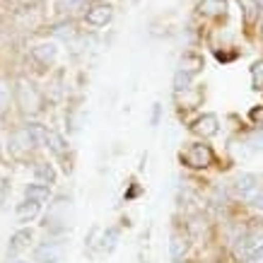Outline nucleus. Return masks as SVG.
Returning <instances> with one entry per match:
<instances>
[{
	"mask_svg": "<svg viewBox=\"0 0 263 263\" xmlns=\"http://www.w3.org/2000/svg\"><path fill=\"white\" fill-rule=\"evenodd\" d=\"M227 10H230V3L227 0H198L196 3V15L200 20H208V22H220L227 17Z\"/></svg>",
	"mask_w": 263,
	"mask_h": 263,
	"instance_id": "0eeeda50",
	"label": "nucleus"
},
{
	"mask_svg": "<svg viewBox=\"0 0 263 263\" xmlns=\"http://www.w3.org/2000/svg\"><path fill=\"white\" fill-rule=\"evenodd\" d=\"M44 104H46V97H44V92L29 78H17L15 80V106L20 109L22 116H27V119L39 116L44 111Z\"/></svg>",
	"mask_w": 263,
	"mask_h": 263,
	"instance_id": "f257e3e1",
	"label": "nucleus"
},
{
	"mask_svg": "<svg viewBox=\"0 0 263 263\" xmlns=\"http://www.w3.org/2000/svg\"><path fill=\"white\" fill-rule=\"evenodd\" d=\"M68 208H70V200H65L63 196H61V198H56L51 205H48V213H46V227H48V232L61 234V232L68 230Z\"/></svg>",
	"mask_w": 263,
	"mask_h": 263,
	"instance_id": "39448f33",
	"label": "nucleus"
},
{
	"mask_svg": "<svg viewBox=\"0 0 263 263\" xmlns=\"http://www.w3.org/2000/svg\"><path fill=\"white\" fill-rule=\"evenodd\" d=\"M160 111H162V106L160 104H155V106H152V119H150L152 126H157V123H160Z\"/></svg>",
	"mask_w": 263,
	"mask_h": 263,
	"instance_id": "a878e982",
	"label": "nucleus"
},
{
	"mask_svg": "<svg viewBox=\"0 0 263 263\" xmlns=\"http://www.w3.org/2000/svg\"><path fill=\"white\" fill-rule=\"evenodd\" d=\"M41 210V203H34V200H24L17 205V222H32L34 217L39 215Z\"/></svg>",
	"mask_w": 263,
	"mask_h": 263,
	"instance_id": "f3484780",
	"label": "nucleus"
},
{
	"mask_svg": "<svg viewBox=\"0 0 263 263\" xmlns=\"http://www.w3.org/2000/svg\"><path fill=\"white\" fill-rule=\"evenodd\" d=\"M48 150L53 152L58 160H65V155H68V143H65V138L58 136V133H51V140H48Z\"/></svg>",
	"mask_w": 263,
	"mask_h": 263,
	"instance_id": "412c9836",
	"label": "nucleus"
},
{
	"mask_svg": "<svg viewBox=\"0 0 263 263\" xmlns=\"http://www.w3.org/2000/svg\"><path fill=\"white\" fill-rule=\"evenodd\" d=\"M39 3L41 0H17V5H20L22 10H32V8H36Z\"/></svg>",
	"mask_w": 263,
	"mask_h": 263,
	"instance_id": "393cba45",
	"label": "nucleus"
},
{
	"mask_svg": "<svg viewBox=\"0 0 263 263\" xmlns=\"http://www.w3.org/2000/svg\"><path fill=\"white\" fill-rule=\"evenodd\" d=\"M48 32H51V36H56V39L61 41H75L78 36H80V29H78V24H75V20H56V22L48 27Z\"/></svg>",
	"mask_w": 263,
	"mask_h": 263,
	"instance_id": "ddd939ff",
	"label": "nucleus"
},
{
	"mask_svg": "<svg viewBox=\"0 0 263 263\" xmlns=\"http://www.w3.org/2000/svg\"><path fill=\"white\" fill-rule=\"evenodd\" d=\"M191 130L200 140H208V138H215L220 133V119H217L215 114H200L198 119L193 121Z\"/></svg>",
	"mask_w": 263,
	"mask_h": 263,
	"instance_id": "9d476101",
	"label": "nucleus"
},
{
	"mask_svg": "<svg viewBox=\"0 0 263 263\" xmlns=\"http://www.w3.org/2000/svg\"><path fill=\"white\" fill-rule=\"evenodd\" d=\"M8 147H10V155L15 157V160H27L34 150H36V145H34L32 136H29V130L27 126H17L8 138Z\"/></svg>",
	"mask_w": 263,
	"mask_h": 263,
	"instance_id": "20e7f679",
	"label": "nucleus"
},
{
	"mask_svg": "<svg viewBox=\"0 0 263 263\" xmlns=\"http://www.w3.org/2000/svg\"><path fill=\"white\" fill-rule=\"evenodd\" d=\"M174 263H186V261H183V258H181V261H174Z\"/></svg>",
	"mask_w": 263,
	"mask_h": 263,
	"instance_id": "cd10ccee",
	"label": "nucleus"
},
{
	"mask_svg": "<svg viewBox=\"0 0 263 263\" xmlns=\"http://www.w3.org/2000/svg\"><path fill=\"white\" fill-rule=\"evenodd\" d=\"M63 241L61 239H46L34 249V261L36 263H61L63 261Z\"/></svg>",
	"mask_w": 263,
	"mask_h": 263,
	"instance_id": "1a4fd4ad",
	"label": "nucleus"
},
{
	"mask_svg": "<svg viewBox=\"0 0 263 263\" xmlns=\"http://www.w3.org/2000/svg\"><path fill=\"white\" fill-rule=\"evenodd\" d=\"M239 3V12H241V22L247 27V32H254L258 20L263 12V3L261 0H237Z\"/></svg>",
	"mask_w": 263,
	"mask_h": 263,
	"instance_id": "9b49d317",
	"label": "nucleus"
},
{
	"mask_svg": "<svg viewBox=\"0 0 263 263\" xmlns=\"http://www.w3.org/2000/svg\"><path fill=\"white\" fill-rule=\"evenodd\" d=\"M27 126V130H29V136H32L34 145L36 147H48V140H51V128L44 126V123H36V121H32V123H24Z\"/></svg>",
	"mask_w": 263,
	"mask_h": 263,
	"instance_id": "2eb2a0df",
	"label": "nucleus"
},
{
	"mask_svg": "<svg viewBox=\"0 0 263 263\" xmlns=\"http://www.w3.org/2000/svg\"><path fill=\"white\" fill-rule=\"evenodd\" d=\"M119 234H121L119 227H109V230L104 232V237H102V249L104 251H114L116 241H119Z\"/></svg>",
	"mask_w": 263,
	"mask_h": 263,
	"instance_id": "4be33fe9",
	"label": "nucleus"
},
{
	"mask_svg": "<svg viewBox=\"0 0 263 263\" xmlns=\"http://www.w3.org/2000/svg\"><path fill=\"white\" fill-rule=\"evenodd\" d=\"M24 196H27V200L44 203V200L51 196V191H48V186H44V183H29V186H27V191H24Z\"/></svg>",
	"mask_w": 263,
	"mask_h": 263,
	"instance_id": "aec40b11",
	"label": "nucleus"
},
{
	"mask_svg": "<svg viewBox=\"0 0 263 263\" xmlns=\"http://www.w3.org/2000/svg\"><path fill=\"white\" fill-rule=\"evenodd\" d=\"M249 121H251L256 128H263V104L251 106V111H249Z\"/></svg>",
	"mask_w": 263,
	"mask_h": 263,
	"instance_id": "b1692460",
	"label": "nucleus"
},
{
	"mask_svg": "<svg viewBox=\"0 0 263 263\" xmlns=\"http://www.w3.org/2000/svg\"><path fill=\"white\" fill-rule=\"evenodd\" d=\"M179 162L186 169L198 172V169H208L215 164V152H213L210 145H205L200 140V143H191L189 147H183L181 155H179Z\"/></svg>",
	"mask_w": 263,
	"mask_h": 263,
	"instance_id": "f03ea898",
	"label": "nucleus"
},
{
	"mask_svg": "<svg viewBox=\"0 0 263 263\" xmlns=\"http://www.w3.org/2000/svg\"><path fill=\"white\" fill-rule=\"evenodd\" d=\"M203 68H205L203 56L196 53V51H186V53L179 58V68H176V72H183V75H189V78H196Z\"/></svg>",
	"mask_w": 263,
	"mask_h": 263,
	"instance_id": "4468645a",
	"label": "nucleus"
},
{
	"mask_svg": "<svg viewBox=\"0 0 263 263\" xmlns=\"http://www.w3.org/2000/svg\"><path fill=\"white\" fill-rule=\"evenodd\" d=\"M102 3H109V0H102Z\"/></svg>",
	"mask_w": 263,
	"mask_h": 263,
	"instance_id": "c756f323",
	"label": "nucleus"
},
{
	"mask_svg": "<svg viewBox=\"0 0 263 263\" xmlns=\"http://www.w3.org/2000/svg\"><path fill=\"white\" fill-rule=\"evenodd\" d=\"M114 20V5L111 3H102V0H92L82 15V22L92 27V29H102Z\"/></svg>",
	"mask_w": 263,
	"mask_h": 263,
	"instance_id": "7ed1b4c3",
	"label": "nucleus"
},
{
	"mask_svg": "<svg viewBox=\"0 0 263 263\" xmlns=\"http://www.w3.org/2000/svg\"><path fill=\"white\" fill-rule=\"evenodd\" d=\"M189 249H191V237H189V232L186 230L172 232V239H169V256H172L174 261H181L183 256L189 254Z\"/></svg>",
	"mask_w": 263,
	"mask_h": 263,
	"instance_id": "f8f14e48",
	"label": "nucleus"
},
{
	"mask_svg": "<svg viewBox=\"0 0 263 263\" xmlns=\"http://www.w3.org/2000/svg\"><path fill=\"white\" fill-rule=\"evenodd\" d=\"M29 58H32L34 63L39 65V68H51V65L58 61V46H56V41H39V44H34L32 48H29Z\"/></svg>",
	"mask_w": 263,
	"mask_h": 263,
	"instance_id": "423d86ee",
	"label": "nucleus"
},
{
	"mask_svg": "<svg viewBox=\"0 0 263 263\" xmlns=\"http://www.w3.org/2000/svg\"><path fill=\"white\" fill-rule=\"evenodd\" d=\"M261 186H263V181L256 174H239L234 179V183H232V193H234L237 198L251 203V198L261 191Z\"/></svg>",
	"mask_w": 263,
	"mask_h": 263,
	"instance_id": "6e6552de",
	"label": "nucleus"
},
{
	"mask_svg": "<svg viewBox=\"0 0 263 263\" xmlns=\"http://www.w3.org/2000/svg\"><path fill=\"white\" fill-rule=\"evenodd\" d=\"M12 102H15V82L0 80V114L8 111Z\"/></svg>",
	"mask_w": 263,
	"mask_h": 263,
	"instance_id": "6ab92c4d",
	"label": "nucleus"
},
{
	"mask_svg": "<svg viewBox=\"0 0 263 263\" xmlns=\"http://www.w3.org/2000/svg\"><path fill=\"white\" fill-rule=\"evenodd\" d=\"M251 85L254 89H263V58L251 65Z\"/></svg>",
	"mask_w": 263,
	"mask_h": 263,
	"instance_id": "5701e85b",
	"label": "nucleus"
},
{
	"mask_svg": "<svg viewBox=\"0 0 263 263\" xmlns=\"http://www.w3.org/2000/svg\"><path fill=\"white\" fill-rule=\"evenodd\" d=\"M34 176H36V183H44V186L56 183V169L51 167L48 162H36L34 164Z\"/></svg>",
	"mask_w": 263,
	"mask_h": 263,
	"instance_id": "a211bd4d",
	"label": "nucleus"
},
{
	"mask_svg": "<svg viewBox=\"0 0 263 263\" xmlns=\"http://www.w3.org/2000/svg\"><path fill=\"white\" fill-rule=\"evenodd\" d=\"M12 263H24V261H12Z\"/></svg>",
	"mask_w": 263,
	"mask_h": 263,
	"instance_id": "c85d7f7f",
	"label": "nucleus"
},
{
	"mask_svg": "<svg viewBox=\"0 0 263 263\" xmlns=\"http://www.w3.org/2000/svg\"><path fill=\"white\" fill-rule=\"evenodd\" d=\"M256 32H258V36H263V12H261V20H258V24H256Z\"/></svg>",
	"mask_w": 263,
	"mask_h": 263,
	"instance_id": "bb28decb",
	"label": "nucleus"
},
{
	"mask_svg": "<svg viewBox=\"0 0 263 263\" xmlns=\"http://www.w3.org/2000/svg\"><path fill=\"white\" fill-rule=\"evenodd\" d=\"M29 241H32V230H20L15 232V237L10 239V247H8V256H17L20 251L29 247Z\"/></svg>",
	"mask_w": 263,
	"mask_h": 263,
	"instance_id": "dca6fc26",
	"label": "nucleus"
}]
</instances>
